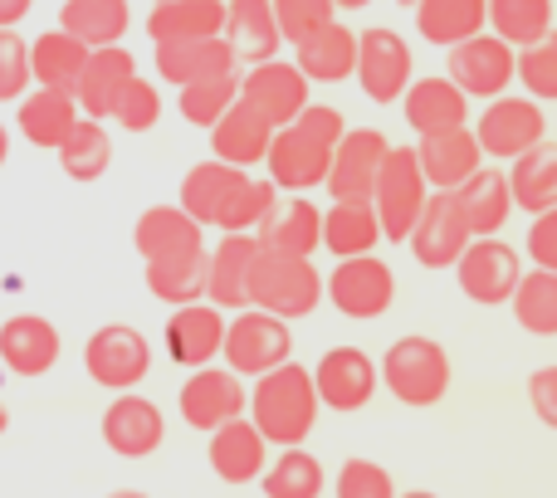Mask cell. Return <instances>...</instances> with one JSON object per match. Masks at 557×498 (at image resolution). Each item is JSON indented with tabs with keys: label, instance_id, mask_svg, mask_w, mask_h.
Segmentation results:
<instances>
[{
	"label": "cell",
	"instance_id": "cell-1",
	"mask_svg": "<svg viewBox=\"0 0 557 498\" xmlns=\"http://www.w3.org/2000/svg\"><path fill=\"white\" fill-rule=\"evenodd\" d=\"M176 201L206 225V231H260V221L270 215V206L278 201L274 182H255L250 166L221 162V157H206L191 172L182 176V191Z\"/></svg>",
	"mask_w": 557,
	"mask_h": 498
},
{
	"label": "cell",
	"instance_id": "cell-2",
	"mask_svg": "<svg viewBox=\"0 0 557 498\" xmlns=\"http://www.w3.org/2000/svg\"><path fill=\"white\" fill-rule=\"evenodd\" d=\"M347 123L337 108L327 103H308L294 123L274 127V142H270V182L278 191H318L327 182V166H333V152L343 142Z\"/></svg>",
	"mask_w": 557,
	"mask_h": 498
},
{
	"label": "cell",
	"instance_id": "cell-3",
	"mask_svg": "<svg viewBox=\"0 0 557 498\" xmlns=\"http://www.w3.org/2000/svg\"><path fill=\"white\" fill-rule=\"evenodd\" d=\"M318 411H323V396H318V382L308 366H298L294 357L278 362L274 372L255 376L250 386V421L264 431L270 445H304L318 425Z\"/></svg>",
	"mask_w": 557,
	"mask_h": 498
},
{
	"label": "cell",
	"instance_id": "cell-4",
	"mask_svg": "<svg viewBox=\"0 0 557 498\" xmlns=\"http://www.w3.org/2000/svg\"><path fill=\"white\" fill-rule=\"evenodd\" d=\"M327 298V278L313 269V254H284V249L260 245L250 269V303L255 308H270V313L288 318H308L318 303Z\"/></svg>",
	"mask_w": 557,
	"mask_h": 498
},
{
	"label": "cell",
	"instance_id": "cell-5",
	"mask_svg": "<svg viewBox=\"0 0 557 498\" xmlns=\"http://www.w3.org/2000/svg\"><path fill=\"white\" fill-rule=\"evenodd\" d=\"M455 382L450 352H445L435 337L425 333H406L386 347L382 357V386L411 411H425V406H441L445 391Z\"/></svg>",
	"mask_w": 557,
	"mask_h": 498
},
{
	"label": "cell",
	"instance_id": "cell-6",
	"mask_svg": "<svg viewBox=\"0 0 557 498\" xmlns=\"http://www.w3.org/2000/svg\"><path fill=\"white\" fill-rule=\"evenodd\" d=\"M435 186L425 182V166L416 157V147H392L382 162V176H376V191H372V206L382 215V235L386 245H406L421 221L425 201H431Z\"/></svg>",
	"mask_w": 557,
	"mask_h": 498
},
{
	"label": "cell",
	"instance_id": "cell-7",
	"mask_svg": "<svg viewBox=\"0 0 557 498\" xmlns=\"http://www.w3.org/2000/svg\"><path fill=\"white\" fill-rule=\"evenodd\" d=\"M225 366L255 382V376L274 372L278 362L294 357V333H288V318L270 313V308H240V313L225 323V347H221Z\"/></svg>",
	"mask_w": 557,
	"mask_h": 498
},
{
	"label": "cell",
	"instance_id": "cell-8",
	"mask_svg": "<svg viewBox=\"0 0 557 498\" xmlns=\"http://www.w3.org/2000/svg\"><path fill=\"white\" fill-rule=\"evenodd\" d=\"M84 372L94 386L108 391H133L152 372V343L147 333H137L133 323H103L88 333L84 343Z\"/></svg>",
	"mask_w": 557,
	"mask_h": 498
},
{
	"label": "cell",
	"instance_id": "cell-9",
	"mask_svg": "<svg viewBox=\"0 0 557 498\" xmlns=\"http://www.w3.org/2000/svg\"><path fill=\"white\" fill-rule=\"evenodd\" d=\"M327 303L352 323H376L386 308L396 303V274L386 259L372 254H352L337 259V269L327 274Z\"/></svg>",
	"mask_w": 557,
	"mask_h": 498
},
{
	"label": "cell",
	"instance_id": "cell-10",
	"mask_svg": "<svg viewBox=\"0 0 557 498\" xmlns=\"http://www.w3.org/2000/svg\"><path fill=\"white\" fill-rule=\"evenodd\" d=\"M176 411H182V421L191 425V431L211 435L215 425L250 411V386H245V376L235 372V366H215V362L191 366L186 386L176 391Z\"/></svg>",
	"mask_w": 557,
	"mask_h": 498
},
{
	"label": "cell",
	"instance_id": "cell-11",
	"mask_svg": "<svg viewBox=\"0 0 557 498\" xmlns=\"http://www.w3.org/2000/svg\"><path fill=\"white\" fill-rule=\"evenodd\" d=\"M357 88H362L372 103H401V94L411 88L416 78V59L411 45H406L396 29L372 25V29H357Z\"/></svg>",
	"mask_w": 557,
	"mask_h": 498
},
{
	"label": "cell",
	"instance_id": "cell-12",
	"mask_svg": "<svg viewBox=\"0 0 557 498\" xmlns=\"http://www.w3.org/2000/svg\"><path fill=\"white\" fill-rule=\"evenodd\" d=\"M455 278H460V294L480 308H499L513 298L523 269H519V249L504 245L499 235H474L470 249L455 264Z\"/></svg>",
	"mask_w": 557,
	"mask_h": 498
},
{
	"label": "cell",
	"instance_id": "cell-13",
	"mask_svg": "<svg viewBox=\"0 0 557 498\" xmlns=\"http://www.w3.org/2000/svg\"><path fill=\"white\" fill-rule=\"evenodd\" d=\"M474 133H480L484 157L513 162V157L529 152L533 142H543V133H548V113H543V103L533 94L529 98L523 94H499V98H490V108L480 113Z\"/></svg>",
	"mask_w": 557,
	"mask_h": 498
},
{
	"label": "cell",
	"instance_id": "cell-14",
	"mask_svg": "<svg viewBox=\"0 0 557 498\" xmlns=\"http://www.w3.org/2000/svg\"><path fill=\"white\" fill-rule=\"evenodd\" d=\"M474 231H470V215H465L460 206V191H431V201H425L421 221H416L411 231V254L416 264L425 269H455L460 264V254L470 249Z\"/></svg>",
	"mask_w": 557,
	"mask_h": 498
},
{
	"label": "cell",
	"instance_id": "cell-15",
	"mask_svg": "<svg viewBox=\"0 0 557 498\" xmlns=\"http://www.w3.org/2000/svg\"><path fill=\"white\" fill-rule=\"evenodd\" d=\"M450 78L465 88L470 98H499L509 94V84L519 78V49L504 35H470L450 49Z\"/></svg>",
	"mask_w": 557,
	"mask_h": 498
},
{
	"label": "cell",
	"instance_id": "cell-16",
	"mask_svg": "<svg viewBox=\"0 0 557 498\" xmlns=\"http://www.w3.org/2000/svg\"><path fill=\"white\" fill-rule=\"evenodd\" d=\"M313 382L327 411L352 415L372 406V396L382 391V362H372L362 347H327L313 366Z\"/></svg>",
	"mask_w": 557,
	"mask_h": 498
},
{
	"label": "cell",
	"instance_id": "cell-17",
	"mask_svg": "<svg viewBox=\"0 0 557 498\" xmlns=\"http://www.w3.org/2000/svg\"><path fill=\"white\" fill-rule=\"evenodd\" d=\"M98 435H103V445L117 460H147V455H157L166 440V415H162V406L147 401V396L113 391L103 421H98Z\"/></svg>",
	"mask_w": 557,
	"mask_h": 498
},
{
	"label": "cell",
	"instance_id": "cell-18",
	"mask_svg": "<svg viewBox=\"0 0 557 498\" xmlns=\"http://www.w3.org/2000/svg\"><path fill=\"white\" fill-rule=\"evenodd\" d=\"M386 152H392L386 133H376V127H347L333 152V166H327V182H323L327 196L333 201H372Z\"/></svg>",
	"mask_w": 557,
	"mask_h": 498
},
{
	"label": "cell",
	"instance_id": "cell-19",
	"mask_svg": "<svg viewBox=\"0 0 557 498\" xmlns=\"http://www.w3.org/2000/svg\"><path fill=\"white\" fill-rule=\"evenodd\" d=\"M225 323H231L225 308L211 303V298H196V303L172 308V318H166V327H162L166 357H172L176 366H186V372L215 362L225 347Z\"/></svg>",
	"mask_w": 557,
	"mask_h": 498
},
{
	"label": "cell",
	"instance_id": "cell-20",
	"mask_svg": "<svg viewBox=\"0 0 557 498\" xmlns=\"http://www.w3.org/2000/svg\"><path fill=\"white\" fill-rule=\"evenodd\" d=\"M64 357V337L45 313H15L0 323V366L20 382L49 376Z\"/></svg>",
	"mask_w": 557,
	"mask_h": 498
},
{
	"label": "cell",
	"instance_id": "cell-21",
	"mask_svg": "<svg viewBox=\"0 0 557 498\" xmlns=\"http://www.w3.org/2000/svg\"><path fill=\"white\" fill-rule=\"evenodd\" d=\"M206 460H211V474L221 484H255L264 470H270V440L264 431L250 421V411L235 415V421L215 425L211 431V445H206Z\"/></svg>",
	"mask_w": 557,
	"mask_h": 498
},
{
	"label": "cell",
	"instance_id": "cell-22",
	"mask_svg": "<svg viewBox=\"0 0 557 498\" xmlns=\"http://www.w3.org/2000/svg\"><path fill=\"white\" fill-rule=\"evenodd\" d=\"M240 98L250 108H260L274 127H284L308 108V74L274 54L264 64H250V74H240Z\"/></svg>",
	"mask_w": 557,
	"mask_h": 498
},
{
	"label": "cell",
	"instance_id": "cell-23",
	"mask_svg": "<svg viewBox=\"0 0 557 498\" xmlns=\"http://www.w3.org/2000/svg\"><path fill=\"white\" fill-rule=\"evenodd\" d=\"M416 157H421L425 182H431L435 191H460V186L484 166L480 133H474L470 123L445 127V133H425L421 142H416Z\"/></svg>",
	"mask_w": 557,
	"mask_h": 498
},
{
	"label": "cell",
	"instance_id": "cell-24",
	"mask_svg": "<svg viewBox=\"0 0 557 498\" xmlns=\"http://www.w3.org/2000/svg\"><path fill=\"white\" fill-rule=\"evenodd\" d=\"M133 249L143 254V264L152 259H172V254H191V249H206V225L176 206H147L133 225Z\"/></svg>",
	"mask_w": 557,
	"mask_h": 498
},
{
	"label": "cell",
	"instance_id": "cell-25",
	"mask_svg": "<svg viewBox=\"0 0 557 498\" xmlns=\"http://www.w3.org/2000/svg\"><path fill=\"white\" fill-rule=\"evenodd\" d=\"M401 108H406V123H411L416 137L470 123V94H465L450 74L411 78V88L401 94Z\"/></svg>",
	"mask_w": 557,
	"mask_h": 498
},
{
	"label": "cell",
	"instance_id": "cell-26",
	"mask_svg": "<svg viewBox=\"0 0 557 498\" xmlns=\"http://www.w3.org/2000/svg\"><path fill=\"white\" fill-rule=\"evenodd\" d=\"M270 142H274V123L245 98H235L211 127V157L235 166H260L270 157Z\"/></svg>",
	"mask_w": 557,
	"mask_h": 498
},
{
	"label": "cell",
	"instance_id": "cell-27",
	"mask_svg": "<svg viewBox=\"0 0 557 498\" xmlns=\"http://www.w3.org/2000/svg\"><path fill=\"white\" fill-rule=\"evenodd\" d=\"M231 69H240V59H235V49L225 35L166 39V45H157V74H162L172 88H186V84H196V78L231 74Z\"/></svg>",
	"mask_w": 557,
	"mask_h": 498
},
{
	"label": "cell",
	"instance_id": "cell-28",
	"mask_svg": "<svg viewBox=\"0 0 557 498\" xmlns=\"http://www.w3.org/2000/svg\"><path fill=\"white\" fill-rule=\"evenodd\" d=\"M255 254H260V235L255 231H225L221 245L211 249V284H206V298L221 308H250V269Z\"/></svg>",
	"mask_w": 557,
	"mask_h": 498
},
{
	"label": "cell",
	"instance_id": "cell-29",
	"mask_svg": "<svg viewBox=\"0 0 557 498\" xmlns=\"http://www.w3.org/2000/svg\"><path fill=\"white\" fill-rule=\"evenodd\" d=\"M84 117V108H78L74 94H64V88H45L35 84V94H25L15 103V127L25 142L45 147V152H54L59 142H64L69 133H74V123Z\"/></svg>",
	"mask_w": 557,
	"mask_h": 498
},
{
	"label": "cell",
	"instance_id": "cell-30",
	"mask_svg": "<svg viewBox=\"0 0 557 498\" xmlns=\"http://www.w3.org/2000/svg\"><path fill=\"white\" fill-rule=\"evenodd\" d=\"M133 74H137V59L127 54L123 45H103V49H94L88 54V69H84V78H78V88H74V98H78V108H84L88 117H113V108H117V98H123V88L133 84Z\"/></svg>",
	"mask_w": 557,
	"mask_h": 498
},
{
	"label": "cell",
	"instance_id": "cell-31",
	"mask_svg": "<svg viewBox=\"0 0 557 498\" xmlns=\"http://www.w3.org/2000/svg\"><path fill=\"white\" fill-rule=\"evenodd\" d=\"M255 235H260V245L284 249V254H313V249H323V211L298 191L278 196Z\"/></svg>",
	"mask_w": 557,
	"mask_h": 498
},
{
	"label": "cell",
	"instance_id": "cell-32",
	"mask_svg": "<svg viewBox=\"0 0 557 498\" xmlns=\"http://www.w3.org/2000/svg\"><path fill=\"white\" fill-rule=\"evenodd\" d=\"M294 64L308 74V84H343L357 74V29L347 25H323L294 45Z\"/></svg>",
	"mask_w": 557,
	"mask_h": 498
},
{
	"label": "cell",
	"instance_id": "cell-33",
	"mask_svg": "<svg viewBox=\"0 0 557 498\" xmlns=\"http://www.w3.org/2000/svg\"><path fill=\"white\" fill-rule=\"evenodd\" d=\"M225 39H231L240 64H264V59H274L278 45H284L274 0H231V10H225Z\"/></svg>",
	"mask_w": 557,
	"mask_h": 498
},
{
	"label": "cell",
	"instance_id": "cell-34",
	"mask_svg": "<svg viewBox=\"0 0 557 498\" xmlns=\"http://www.w3.org/2000/svg\"><path fill=\"white\" fill-rule=\"evenodd\" d=\"M225 10H231V0H157L147 10V35H152V45L225 35Z\"/></svg>",
	"mask_w": 557,
	"mask_h": 498
},
{
	"label": "cell",
	"instance_id": "cell-35",
	"mask_svg": "<svg viewBox=\"0 0 557 498\" xmlns=\"http://www.w3.org/2000/svg\"><path fill=\"white\" fill-rule=\"evenodd\" d=\"M88 54H94V49H88L84 39L69 35L64 25H54V29H45V35H35V45H29V74H35V84H45V88L74 94L84 69H88Z\"/></svg>",
	"mask_w": 557,
	"mask_h": 498
},
{
	"label": "cell",
	"instance_id": "cell-36",
	"mask_svg": "<svg viewBox=\"0 0 557 498\" xmlns=\"http://www.w3.org/2000/svg\"><path fill=\"white\" fill-rule=\"evenodd\" d=\"M382 240V215H376L372 201H333L323 211V249L333 259L372 254Z\"/></svg>",
	"mask_w": 557,
	"mask_h": 498
},
{
	"label": "cell",
	"instance_id": "cell-37",
	"mask_svg": "<svg viewBox=\"0 0 557 498\" xmlns=\"http://www.w3.org/2000/svg\"><path fill=\"white\" fill-rule=\"evenodd\" d=\"M54 157H59V172H64L69 182H78V186L103 182L108 166H113V137H108L103 117H88L84 113L74 123V133L54 147Z\"/></svg>",
	"mask_w": 557,
	"mask_h": 498
},
{
	"label": "cell",
	"instance_id": "cell-38",
	"mask_svg": "<svg viewBox=\"0 0 557 498\" xmlns=\"http://www.w3.org/2000/svg\"><path fill=\"white\" fill-rule=\"evenodd\" d=\"M206 284H211V249H191V254H172L147 264V294L162 298L166 308L206 298Z\"/></svg>",
	"mask_w": 557,
	"mask_h": 498
},
{
	"label": "cell",
	"instance_id": "cell-39",
	"mask_svg": "<svg viewBox=\"0 0 557 498\" xmlns=\"http://www.w3.org/2000/svg\"><path fill=\"white\" fill-rule=\"evenodd\" d=\"M416 29L425 35V45L455 49L460 39L480 35L490 20V0H416Z\"/></svg>",
	"mask_w": 557,
	"mask_h": 498
},
{
	"label": "cell",
	"instance_id": "cell-40",
	"mask_svg": "<svg viewBox=\"0 0 557 498\" xmlns=\"http://www.w3.org/2000/svg\"><path fill=\"white\" fill-rule=\"evenodd\" d=\"M59 25L84 39L88 49L123 45V35L133 29V5L127 0H64L59 5Z\"/></svg>",
	"mask_w": 557,
	"mask_h": 498
},
{
	"label": "cell",
	"instance_id": "cell-41",
	"mask_svg": "<svg viewBox=\"0 0 557 498\" xmlns=\"http://www.w3.org/2000/svg\"><path fill=\"white\" fill-rule=\"evenodd\" d=\"M460 206H465V215H470L474 235H499L504 221H509V211H513L509 172H499V166H480V172L460 186Z\"/></svg>",
	"mask_w": 557,
	"mask_h": 498
},
{
	"label": "cell",
	"instance_id": "cell-42",
	"mask_svg": "<svg viewBox=\"0 0 557 498\" xmlns=\"http://www.w3.org/2000/svg\"><path fill=\"white\" fill-rule=\"evenodd\" d=\"M509 186H513V206H523L529 215L557 206V142H533L529 152L513 157Z\"/></svg>",
	"mask_w": 557,
	"mask_h": 498
},
{
	"label": "cell",
	"instance_id": "cell-43",
	"mask_svg": "<svg viewBox=\"0 0 557 498\" xmlns=\"http://www.w3.org/2000/svg\"><path fill=\"white\" fill-rule=\"evenodd\" d=\"M260 489L270 498H318L327 489V474L318 464V455H308L304 445H284L278 460L260 474Z\"/></svg>",
	"mask_w": 557,
	"mask_h": 498
},
{
	"label": "cell",
	"instance_id": "cell-44",
	"mask_svg": "<svg viewBox=\"0 0 557 498\" xmlns=\"http://www.w3.org/2000/svg\"><path fill=\"white\" fill-rule=\"evenodd\" d=\"M509 303H513V318H519L523 333L557 337V269H529Z\"/></svg>",
	"mask_w": 557,
	"mask_h": 498
},
{
	"label": "cell",
	"instance_id": "cell-45",
	"mask_svg": "<svg viewBox=\"0 0 557 498\" xmlns=\"http://www.w3.org/2000/svg\"><path fill=\"white\" fill-rule=\"evenodd\" d=\"M240 98V69L231 74H215V78H196V84L176 88V113L186 117V127H206L211 133L215 117Z\"/></svg>",
	"mask_w": 557,
	"mask_h": 498
},
{
	"label": "cell",
	"instance_id": "cell-46",
	"mask_svg": "<svg viewBox=\"0 0 557 498\" xmlns=\"http://www.w3.org/2000/svg\"><path fill=\"white\" fill-rule=\"evenodd\" d=\"M490 29L509 39L513 49L533 45L553 29V0H490Z\"/></svg>",
	"mask_w": 557,
	"mask_h": 498
},
{
	"label": "cell",
	"instance_id": "cell-47",
	"mask_svg": "<svg viewBox=\"0 0 557 498\" xmlns=\"http://www.w3.org/2000/svg\"><path fill=\"white\" fill-rule=\"evenodd\" d=\"M519 78L523 94H533L539 103H557V29L519 49Z\"/></svg>",
	"mask_w": 557,
	"mask_h": 498
},
{
	"label": "cell",
	"instance_id": "cell-48",
	"mask_svg": "<svg viewBox=\"0 0 557 498\" xmlns=\"http://www.w3.org/2000/svg\"><path fill=\"white\" fill-rule=\"evenodd\" d=\"M113 123L123 127V133H152V127L162 123V94H157L152 78L133 74V84L123 88V98H117V108H113Z\"/></svg>",
	"mask_w": 557,
	"mask_h": 498
},
{
	"label": "cell",
	"instance_id": "cell-49",
	"mask_svg": "<svg viewBox=\"0 0 557 498\" xmlns=\"http://www.w3.org/2000/svg\"><path fill=\"white\" fill-rule=\"evenodd\" d=\"M35 74H29V45L20 39V29L0 25V103H20L29 94Z\"/></svg>",
	"mask_w": 557,
	"mask_h": 498
},
{
	"label": "cell",
	"instance_id": "cell-50",
	"mask_svg": "<svg viewBox=\"0 0 557 498\" xmlns=\"http://www.w3.org/2000/svg\"><path fill=\"white\" fill-rule=\"evenodd\" d=\"M333 494L337 498H392L396 494V480L386 474V464L376 460H343L333 480Z\"/></svg>",
	"mask_w": 557,
	"mask_h": 498
},
{
	"label": "cell",
	"instance_id": "cell-51",
	"mask_svg": "<svg viewBox=\"0 0 557 498\" xmlns=\"http://www.w3.org/2000/svg\"><path fill=\"white\" fill-rule=\"evenodd\" d=\"M274 15H278V29H284L288 45H298L304 35L333 25V20H337V0H274Z\"/></svg>",
	"mask_w": 557,
	"mask_h": 498
},
{
	"label": "cell",
	"instance_id": "cell-52",
	"mask_svg": "<svg viewBox=\"0 0 557 498\" xmlns=\"http://www.w3.org/2000/svg\"><path fill=\"white\" fill-rule=\"evenodd\" d=\"M529 259L539 269H557V206L533 215V231H529Z\"/></svg>",
	"mask_w": 557,
	"mask_h": 498
},
{
	"label": "cell",
	"instance_id": "cell-53",
	"mask_svg": "<svg viewBox=\"0 0 557 498\" xmlns=\"http://www.w3.org/2000/svg\"><path fill=\"white\" fill-rule=\"evenodd\" d=\"M529 401L533 411H539V421L557 431V366H539V372L529 376Z\"/></svg>",
	"mask_w": 557,
	"mask_h": 498
},
{
	"label": "cell",
	"instance_id": "cell-54",
	"mask_svg": "<svg viewBox=\"0 0 557 498\" xmlns=\"http://www.w3.org/2000/svg\"><path fill=\"white\" fill-rule=\"evenodd\" d=\"M29 10H35V0H0V25L20 29L29 20Z\"/></svg>",
	"mask_w": 557,
	"mask_h": 498
},
{
	"label": "cell",
	"instance_id": "cell-55",
	"mask_svg": "<svg viewBox=\"0 0 557 498\" xmlns=\"http://www.w3.org/2000/svg\"><path fill=\"white\" fill-rule=\"evenodd\" d=\"M5 162H10V127L0 123V166H5Z\"/></svg>",
	"mask_w": 557,
	"mask_h": 498
},
{
	"label": "cell",
	"instance_id": "cell-56",
	"mask_svg": "<svg viewBox=\"0 0 557 498\" xmlns=\"http://www.w3.org/2000/svg\"><path fill=\"white\" fill-rule=\"evenodd\" d=\"M372 0H337V10H367Z\"/></svg>",
	"mask_w": 557,
	"mask_h": 498
},
{
	"label": "cell",
	"instance_id": "cell-57",
	"mask_svg": "<svg viewBox=\"0 0 557 498\" xmlns=\"http://www.w3.org/2000/svg\"><path fill=\"white\" fill-rule=\"evenodd\" d=\"M5 431H10V406L0 401V435H5Z\"/></svg>",
	"mask_w": 557,
	"mask_h": 498
},
{
	"label": "cell",
	"instance_id": "cell-58",
	"mask_svg": "<svg viewBox=\"0 0 557 498\" xmlns=\"http://www.w3.org/2000/svg\"><path fill=\"white\" fill-rule=\"evenodd\" d=\"M396 5H416V0H396Z\"/></svg>",
	"mask_w": 557,
	"mask_h": 498
}]
</instances>
